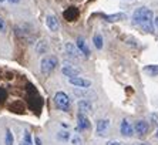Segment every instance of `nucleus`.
Wrapping results in <instances>:
<instances>
[{
	"label": "nucleus",
	"instance_id": "obj_1",
	"mask_svg": "<svg viewBox=\"0 0 158 145\" xmlns=\"http://www.w3.org/2000/svg\"><path fill=\"white\" fill-rule=\"evenodd\" d=\"M132 23L140 26L144 31H154V13L148 7H138L132 13Z\"/></svg>",
	"mask_w": 158,
	"mask_h": 145
},
{
	"label": "nucleus",
	"instance_id": "obj_2",
	"mask_svg": "<svg viewBox=\"0 0 158 145\" xmlns=\"http://www.w3.org/2000/svg\"><path fill=\"white\" fill-rule=\"evenodd\" d=\"M54 102H56V107L64 113H69L70 111V107H71V100L70 97L63 93V91H57L54 95Z\"/></svg>",
	"mask_w": 158,
	"mask_h": 145
},
{
	"label": "nucleus",
	"instance_id": "obj_3",
	"mask_svg": "<svg viewBox=\"0 0 158 145\" xmlns=\"http://www.w3.org/2000/svg\"><path fill=\"white\" fill-rule=\"evenodd\" d=\"M57 64H59L57 57H54V56H46V57L41 60V63H40V70H41L43 74L47 76V74H50V72L57 67Z\"/></svg>",
	"mask_w": 158,
	"mask_h": 145
},
{
	"label": "nucleus",
	"instance_id": "obj_4",
	"mask_svg": "<svg viewBox=\"0 0 158 145\" xmlns=\"http://www.w3.org/2000/svg\"><path fill=\"white\" fill-rule=\"evenodd\" d=\"M69 83L71 84V85H74V87L77 88H88L91 87V81L90 80H85V78H83V77H70L69 78Z\"/></svg>",
	"mask_w": 158,
	"mask_h": 145
},
{
	"label": "nucleus",
	"instance_id": "obj_5",
	"mask_svg": "<svg viewBox=\"0 0 158 145\" xmlns=\"http://www.w3.org/2000/svg\"><path fill=\"white\" fill-rule=\"evenodd\" d=\"M77 121H78V125H77V130H78V131L90 130V127H91V124H90V120H88V118H87V117H85L83 113H78Z\"/></svg>",
	"mask_w": 158,
	"mask_h": 145
},
{
	"label": "nucleus",
	"instance_id": "obj_6",
	"mask_svg": "<svg viewBox=\"0 0 158 145\" xmlns=\"http://www.w3.org/2000/svg\"><path fill=\"white\" fill-rule=\"evenodd\" d=\"M148 130H150V125H148V122H145V121H137V122L134 124V131H135L140 137H144V135L148 132Z\"/></svg>",
	"mask_w": 158,
	"mask_h": 145
},
{
	"label": "nucleus",
	"instance_id": "obj_7",
	"mask_svg": "<svg viewBox=\"0 0 158 145\" xmlns=\"http://www.w3.org/2000/svg\"><path fill=\"white\" fill-rule=\"evenodd\" d=\"M64 50H66L67 56L71 57V58H77V57H80V54H81V51L78 50V47L77 46H74L73 43H66Z\"/></svg>",
	"mask_w": 158,
	"mask_h": 145
},
{
	"label": "nucleus",
	"instance_id": "obj_8",
	"mask_svg": "<svg viewBox=\"0 0 158 145\" xmlns=\"http://www.w3.org/2000/svg\"><path fill=\"white\" fill-rule=\"evenodd\" d=\"M120 131H121V134L124 135V137H131V135L134 134V127H132L127 120H123L121 125H120Z\"/></svg>",
	"mask_w": 158,
	"mask_h": 145
},
{
	"label": "nucleus",
	"instance_id": "obj_9",
	"mask_svg": "<svg viewBox=\"0 0 158 145\" xmlns=\"http://www.w3.org/2000/svg\"><path fill=\"white\" fill-rule=\"evenodd\" d=\"M46 24H47V27L50 29V31H57V30H59V20L53 14L46 16Z\"/></svg>",
	"mask_w": 158,
	"mask_h": 145
},
{
	"label": "nucleus",
	"instance_id": "obj_10",
	"mask_svg": "<svg viewBox=\"0 0 158 145\" xmlns=\"http://www.w3.org/2000/svg\"><path fill=\"white\" fill-rule=\"evenodd\" d=\"M103 17L106 19L107 22L115 23V22L125 20V19H127V14H125V13H115V14H103Z\"/></svg>",
	"mask_w": 158,
	"mask_h": 145
},
{
	"label": "nucleus",
	"instance_id": "obj_11",
	"mask_svg": "<svg viewBox=\"0 0 158 145\" xmlns=\"http://www.w3.org/2000/svg\"><path fill=\"white\" fill-rule=\"evenodd\" d=\"M78 110H80V113H83V114L91 113V111H93V105H91V102L88 101V100L83 98V100H80V101H78Z\"/></svg>",
	"mask_w": 158,
	"mask_h": 145
},
{
	"label": "nucleus",
	"instance_id": "obj_12",
	"mask_svg": "<svg viewBox=\"0 0 158 145\" xmlns=\"http://www.w3.org/2000/svg\"><path fill=\"white\" fill-rule=\"evenodd\" d=\"M61 72L66 77H69V78H70V77H77L78 74H80V70L74 68L73 65H64V67L61 68Z\"/></svg>",
	"mask_w": 158,
	"mask_h": 145
},
{
	"label": "nucleus",
	"instance_id": "obj_13",
	"mask_svg": "<svg viewBox=\"0 0 158 145\" xmlns=\"http://www.w3.org/2000/svg\"><path fill=\"white\" fill-rule=\"evenodd\" d=\"M110 127V121L108 120H98L97 121V134L98 135H104L106 131Z\"/></svg>",
	"mask_w": 158,
	"mask_h": 145
},
{
	"label": "nucleus",
	"instance_id": "obj_14",
	"mask_svg": "<svg viewBox=\"0 0 158 145\" xmlns=\"http://www.w3.org/2000/svg\"><path fill=\"white\" fill-rule=\"evenodd\" d=\"M77 47H78V50H80L81 53L85 56V57H88V56H90V48H88L87 43H85V40L83 39V37H78V39H77Z\"/></svg>",
	"mask_w": 158,
	"mask_h": 145
},
{
	"label": "nucleus",
	"instance_id": "obj_15",
	"mask_svg": "<svg viewBox=\"0 0 158 145\" xmlns=\"http://www.w3.org/2000/svg\"><path fill=\"white\" fill-rule=\"evenodd\" d=\"M47 50H48L47 41L41 40V41H39V43L36 44V51H37V54H46V53H47Z\"/></svg>",
	"mask_w": 158,
	"mask_h": 145
},
{
	"label": "nucleus",
	"instance_id": "obj_16",
	"mask_svg": "<svg viewBox=\"0 0 158 145\" xmlns=\"http://www.w3.org/2000/svg\"><path fill=\"white\" fill-rule=\"evenodd\" d=\"M93 43H94L97 50H101L103 48V36L101 34H96V36L93 37Z\"/></svg>",
	"mask_w": 158,
	"mask_h": 145
},
{
	"label": "nucleus",
	"instance_id": "obj_17",
	"mask_svg": "<svg viewBox=\"0 0 158 145\" xmlns=\"http://www.w3.org/2000/svg\"><path fill=\"white\" fill-rule=\"evenodd\" d=\"M144 71L148 72L150 76L155 77V76H158V65H147V67L144 68Z\"/></svg>",
	"mask_w": 158,
	"mask_h": 145
},
{
	"label": "nucleus",
	"instance_id": "obj_18",
	"mask_svg": "<svg viewBox=\"0 0 158 145\" xmlns=\"http://www.w3.org/2000/svg\"><path fill=\"white\" fill-rule=\"evenodd\" d=\"M57 139H60V141H69L70 139V132L69 131H60V132H57Z\"/></svg>",
	"mask_w": 158,
	"mask_h": 145
},
{
	"label": "nucleus",
	"instance_id": "obj_19",
	"mask_svg": "<svg viewBox=\"0 0 158 145\" xmlns=\"http://www.w3.org/2000/svg\"><path fill=\"white\" fill-rule=\"evenodd\" d=\"M13 141H15V138H13L11 131L10 130H6V138H4V144H6V145H13Z\"/></svg>",
	"mask_w": 158,
	"mask_h": 145
},
{
	"label": "nucleus",
	"instance_id": "obj_20",
	"mask_svg": "<svg viewBox=\"0 0 158 145\" xmlns=\"http://www.w3.org/2000/svg\"><path fill=\"white\" fill-rule=\"evenodd\" d=\"M76 16H77V11L74 10V7H71L69 11H66V13H64V17L69 19V20H74V19H76Z\"/></svg>",
	"mask_w": 158,
	"mask_h": 145
},
{
	"label": "nucleus",
	"instance_id": "obj_21",
	"mask_svg": "<svg viewBox=\"0 0 158 145\" xmlns=\"http://www.w3.org/2000/svg\"><path fill=\"white\" fill-rule=\"evenodd\" d=\"M23 141H26L27 144H30V145H33V144H34L33 139H31V134H30L29 131H26V132H24V139H23Z\"/></svg>",
	"mask_w": 158,
	"mask_h": 145
},
{
	"label": "nucleus",
	"instance_id": "obj_22",
	"mask_svg": "<svg viewBox=\"0 0 158 145\" xmlns=\"http://www.w3.org/2000/svg\"><path fill=\"white\" fill-rule=\"evenodd\" d=\"M71 142H73V145H81V138L78 137V135H74V137L71 138Z\"/></svg>",
	"mask_w": 158,
	"mask_h": 145
},
{
	"label": "nucleus",
	"instance_id": "obj_23",
	"mask_svg": "<svg viewBox=\"0 0 158 145\" xmlns=\"http://www.w3.org/2000/svg\"><path fill=\"white\" fill-rule=\"evenodd\" d=\"M4 30H6V24H4V22H3V19H0V31L3 33Z\"/></svg>",
	"mask_w": 158,
	"mask_h": 145
},
{
	"label": "nucleus",
	"instance_id": "obj_24",
	"mask_svg": "<svg viewBox=\"0 0 158 145\" xmlns=\"http://www.w3.org/2000/svg\"><path fill=\"white\" fill-rule=\"evenodd\" d=\"M107 145H125V144H123V142H120V141H108Z\"/></svg>",
	"mask_w": 158,
	"mask_h": 145
},
{
	"label": "nucleus",
	"instance_id": "obj_25",
	"mask_svg": "<svg viewBox=\"0 0 158 145\" xmlns=\"http://www.w3.org/2000/svg\"><path fill=\"white\" fill-rule=\"evenodd\" d=\"M34 144H36V145H43V144H41V139L39 137H34Z\"/></svg>",
	"mask_w": 158,
	"mask_h": 145
},
{
	"label": "nucleus",
	"instance_id": "obj_26",
	"mask_svg": "<svg viewBox=\"0 0 158 145\" xmlns=\"http://www.w3.org/2000/svg\"><path fill=\"white\" fill-rule=\"evenodd\" d=\"M154 27L158 30V16L157 17H154Z\"/></svg>",
	"mask_w": 158,
	"mask_h": 145
},
{
	"label": "nucleus",
	"instance_id": "obj_27",
	"mask_svg": "<svg viewBox=\"0 0 158 145\" xmlns=\"http://www.w3.org/2000/svg\"><path fill=\"white\" fill-rule=\"evenodd\" d=\"M132 145H150V144H147V142H137V144H132Z\"/></svg>",
	"mask_w": 158,
	"mask_h": 145
},
{
	"label": "nucleus",
	"instance_id": "obj_28",
	"mask_svg": "<svg viewBox=\"0 0 158 145\" xmlns=\"http://www.w3.org/2000/svg\"><path fill=\"white\" fill-rule=\"evenodd\" d=\"M7 2H10V3H19L20 0H7Z\"/></svg>",
	"mask_w": 158,
	"mask_h": 145
},
{
	"label": "nucleus",
	"instance_id": "obj_29",
	"mask_svg": "<svg viewBox=\"0 0 158 145\" xmlns=\"http://www.w3.org/2000/svg\"><path fill=\"white\" fill-rule=\"evenodd\" d=\"M20 145H30V144H27L26 141H22V142H20Z\"/></svg>",
	"mask_w": 158,
	"mask_h": 145
},
{
	"label": "nucleus",
	"instance_id": "obj_30",
	"mask_svg": "<svg viewBox=\"0 0 158 145\" xmlns=\"http://www.w3.org/2000/svg\"><path fill=\"white\" fill-rule=\"evenodd\" d=\"M3 2H4V0H0V3H3Z\"/></svg>",
	"mask_w": 158,
	"mask_h": 145
}]
</instances>
